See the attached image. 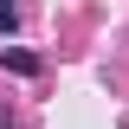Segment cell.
<instances>
[{"label": "cell", "instance_id": "6da1fadb", "mask_svg": "<svg viewBox=\"0 0 129 129\" xmlns=\"http://www.w3.org/2000/svg\"><path fill=\"white\" fill-rule=\"evenodd\" d=\"M0 64L13 71V78H39L45 64H39V52H26V45H0Z\"/></svg>", "mask_w": 129, "mask_h": 129}, {"label": "cell", "instance_id": "7a4b0ae2", "mask_svg": "<svg viewBox=\"0 0 129 129\" xmlns=\"http://www.w3.org/2000/svg\"><path fill=\"white\" fill-rule=\"evenodd\" d=\"M13 26H19V7H13V0H0V39H7Z\"/></svg>", "mask_w": 129, "mask_h": 129}]
</instances>
